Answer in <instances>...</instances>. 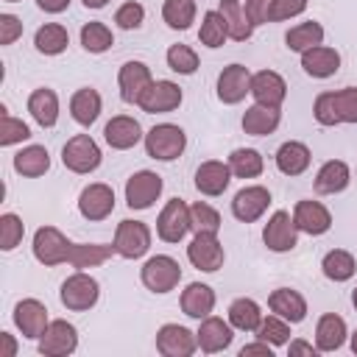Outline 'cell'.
Instances as JSON below:
<instances>
[{"instance_id":"cell-41","label":"cell","mask_w":357,"mask_h":357,"mask_svg":"<svg viewBox=\"0 0 357 357\" xmlns=\"http://www.w3.org/2000/svg\"><path fill=\"white\" fill-rule=\"evenodd\" d=\"M229 167H231V176L237 178H257L265 170V159L254 148H234L229 153Z\"/></svg>"},{"instance_id":"cell-44","label":"cell","mask_w":357,"mask_h":357,"mask_svg":"<svg viewBox=\"0 0 357 357\" xmlns=\"http://www.w3.org/2000/svg\"><path fill=\"white\" fill-rule=\"evenodd\" d=\"M226 39H229V31H226L223 14L220 11H206L204 20H201V28H198V42L206 45V47H220Z\"/></svg>"},{"instance_id":"cell-23","label":"cell","mask_w":357,"mask_h":357,"mask_svg":"<svg viewBox=\"0 0 357 357\" xmlns=\"http://www.w3.org/2000/svg\"><path fill=\"white\" fill-rule=\"evenodd\" d=\"M231 181V167L229 162H218V159H209V162H201L198 170H195V190L201 195H209V198H218L226 192Z\"/></svg>"},{"instance_id":"cell-53","label":"cell","mask_w":357,"mask_h":357,"mask_svg":"<svg viewBox=\"0 0 357 357\" xmlns=\"http://www.w3.org/2000/svg\"><path fill=\"white\" fill-rule=\"evenodd\" d=\"M243 8H245V17L251 20V25H262L268 22V8H271V0H243Z\"/></svg>"},{"instance_id":"cell-8","label":"cell","mask_w":357,"mask_h":357,"mask_svg":"<svg viewBox=\"0 0 357 357\" xmlns=\"http://www.w3.org/2000/svg\"><path fill=\"white\" fill-rule=\"evenodd\" d=\"M190 229H192V223H190V206L181 198H170L162 206L159 218H156V234H159V240H165V243H181Z\"/></svg>"},{"instance_id":"cell-31","label":"cell","mask_w":357,"mask_h":357,"mask_svg":"<svg viewBox=\"0 0 357 357\" xmlns=\"http://www.w3.org/2000/svg\"><path fill=\"white\" fill-rule=\"evenodd\" d=\"M28 112L42 128H53L59 120V95L50 86H39L28 95Z\"/></svg>"},{"instance_id":"cell-24","label":"cell","mask_w":357,"mask_h":357,"mask_svg":"<svg viewBox=\"0 0 357 357\" xmlns=\"http://www.w3.org/2000/svg\"><path fill=\"white\" fill-rule=\"evenodd\" d=\"M251 95H254L257 103L279 109L284 103V98H287V84H284V78L279 73L259 70V73L251 75Z\"/></svg>"},{"instance_id":"cell-1","label":"cell","mask_w":357,"mask_h":357,"mask_svg":"<svg viewBox=\"0 0 357 357\" xmlns=\"http://www.w3.org/2000/svg\"><path fill=\"white\" fill-rule=\"evenodd\" d=\"M312 114L321 126L357 123V86H343L335 92H321L312 103Z\"/></svg>"},{"instance_id":"cell-38","label":"cell","mask_w":357,"mask_h":357,"mask_svg":"<svg viewBox=\"0 0 357 357\" xmlns=\"http://www.w3.org/2000/svg\"><path fill=\"white\" fill-rule=\"evenodd\" d=\"M112 254H114V245H103V243H73L70 265H73L75 271L98 268V265H103Z\"/></svg>"},{"instance_id":"cell-21","label":"cell","mask_w":357,"mask_h":357,"mask_svg":"<svg viewBox=\"0 0 357 357\" xmlns=\"http://www.w3.org/2000/svg\"><path fill=\"white\" fill-rule=\"evenodd\" d=\"M231 329H234V326H231L229 321L218 318V315L201 318V326H198V332H195L198 349L206 351V354H218V351L229 349L231 340H234V332H231Z\"/></svg>"},{"instance_id":"cell-49","label":"cell","mask_w":357,"mask_h":357,"mask_svg":"<svg viewBox=\"0 0 357 357\" xmlns=\"http://www.w3.org/2000/svg\"><path fill=\"white\" fill-rule=\"evenodd\" d=\"M22 234H25L22 218L14 215V212H3L0 215V248L3 251H14L22 243Z\"/></svg>"},{"instance_id":"cell-30","label":"cell","mask_w":357,"mask_h":357,"mask_svg":"<svg viewBox=\"0 0 357 357\" xmlns=\"http://www.w3.org/2000/svg\"><path fill=\"white\" fill-rule=\"evenodd\" d=\"M273 159H276L279 173H284V176H301V173L310 167L312 153H310V148H307L304 142L290 139V142H282V145H279V151H276Z\"/></svg>"},{"instance_id":"cell-26","label":"cell","mask_w":357,"mask_h":357,"mask_svg":"<svg viewBox=\"0 0 357 357\" xmlns=\"http://www.w3.org/2000/svg\"><path fill=\"white\" fill-rule=\"evenodd\" d=\"M268 307L273 315H282L284 321L290 324H301L307 318V301L298 290L293 287H276L271 296H268Z\"/></svg>"},{"instance_id":"cell-9","label":"cell","mask_w":357,"mask_h":357,"mask_svg":"<svg viewBox=\"0 0 357 357\" xmlns=\"http://www.w3.org/2000/svg\"><path fill=\"white\" fill-rule=\"evenodd\" d=\"M162 187H165V181H162L159 173H153V170H137L126 181V204L131 209H148V206H153L159 201Z\"/></svg>"},{"instance_id":"cell-6","label":"cell","mask_w":357,"mask_h":357,"mask_svg":"<svg viewBox=\"0 0 357 357\" xmlns=\"http://www.w3.org/2000/svg\"><path fill=\"white\" fill-rule=\"evenodd\" d=\"M70 251H73V240L59 231L56 226H39L33 234V257L36 262L53 268L61 262H70Z\"/></svg>"},{"instance_id":"cell-60","label":"cell","mask_w":357,"mask_h":357,"mask_svg":"<svg viewBox=\"0 0 357 357\" xmlns=\"http://www.w3.org/2000/svg\"><path fill=\"white\" fill-rule=\"evenodd\" d=\"M351 304H354V310H357V287L351 290Z\"/></svg>"},{"instance_id":"cell-47","label":"cell","mask_w":357,"mask_h":357,"mask_svg":"<svg viewBox=\"0 0 357 357\" xmlns=\"http://www.w3.org/2000/svg\"><path fill=\"white\" fill-rule=\"evenodd\" d=\"M28 137H31L28 123H22V120L11 117V114H8V109H6V106H0V145H3V148H8V145H17V142H25Z\"/></svg>"},{"instance_id":"cell-33","label":"cell","mask_w":357,"mask_h":357,"mask_svg":"<svg viewBox=\"0 0 357 357\" xmlns=\"http://www.w3.org/2000/svg\"><path fill=\"white\" fill-rule=\"evenodd\" d=\"M279 120H282L279 109L254 103V106H248L245 114H243V131L251 134V137H268V134H273V131L279 128Z\"/></svg>"},{"instance_id":"cell-25","label":"cell","mask_w":357,"mask_h":357,"mask_svg":"<svg viewBox=\"0 0 357 357\" xmlns=\"http://www.w3.org/2000/svg\"><path fill=\"white\" fill-rule=\"evenodd\" d=\"M178 304H181V312H184L187 318L201 321V318L212 315V310H215V290H212L209 284H204V282H190V284L181 290Z\"/></svg>"},{"instance_id":"cell-48","label":"cell","mask_w":357,"mask_h":357,"mask_svg":"<svg viewBox=\"0 0 357 357\" xmlns=\"http://www.w3.org/2000/svg\"><path fill=\"white\" fill-rule=\"evenodd\" d=\"M165 59H167V67L178 75H192L198 70V53L190 45H170Z\"/></svg>"},{"instance_id":"cell-28","label":"cell","mask_w":357,"mask_h":357,"mask_svg":"<svg viewBox=\"0 0 357 357\" xmlns=\"http://www.w3.org/2000/svg\"><path fill=\"white\" fill-rule=\"evenodd\" d=\"M351 181V170L343 159H329L318 167L315 173V192L318 195H335V192H343Z\"/></svg>"},{"instance_id":"cell-39","label":"cell","mask_w":357,"mask_h":357,"mask_svg":"<svg viewBox=\"0 0 357 357\" xmlns=\"http://www.w3.org/2000/svg\"><path fill=\"white\" fill-rule=\"evenodd\" d=\"M262 310H259V304L254 301V298H234L231 304H229V324L234 326V329H240V332H257V326L262 324Z\"/></svg>"},{"instance_id":"cell-58","label":"cell","mask_w":357,"mask_h":357,"mask_svg":"<svg viewBox=\"0 0 357 357\" xmlns=\"http://www.w3.org/2000/svg\"><path fill=\"white\" fill-rule=\"evenodd\" d=\"M106 3H109V0H84V6H86V8H103Z\"/></svg>"},{"instance_id":"cell-55","label":"cell","mask_w":357,"mask_h":357,"mask_svg":"<svg viewBox=\"0 0 357 357\" xmlns=\"http://www.w3.org/2000/svg\"><path fill=\"white\" fill-rule=\"evenodd\" d=\"M36 6L42 11H47V14H61L70 6V0H36Z\"/></svg>"},{"instance_id":"cell-37","label":"cell","mask_w":357,"mask_h":357,"mask_svg":"<svg viewBox=\"0 0 357 357\" xmlns=\"http://www.w3.org/2000/svg\"><path fill=\"white\" fill-rule=\"evenodd\" d=\"M70 45V33L64 25L59 22H45L36 33H33V47L42 53V56H59L64 53Z\"/></svg>"},{"instance_id":"cell-54","label":"cell","mask_w":357,"mask_h":357,"mask_svg":"<svg viewBox=\"0 0 357 357\" xmlns=\"http://www.w3.org/2000/svg\"><path fill=\"white\" fill-rule=\"evenodd\" d=\"M251 354H262V357H271L273 354V346L265 343V340H257V343H248L240 349V357H251Z\"/></svg>"},{"instance_id":"cell-19","label":"cell","mask_w":357,"mask_h":357,"mask_svg":"<svg viewBox=\"0 0 357 357\" xmlns=\"http://www.w3.org/2000/svg\"><path fill=\"white\" fill-rule=\"evenodd\" d=\"M293 223H296L298 231H304L310 237H318V234H326L332 229V212L321 201L304 198L293 209Z\"/></svg>"},{"instance_id":"cell-45","label":"cell","mask_w":357,"mask_h":357,"mask_svg":"<svg viewBox=\"0 0 357 357\" xmlns=\"http://www.w3.org/2000/svg\"><path fill=\"white\" fill-rule=\"evenodd\" d=\"M190 223H192V231H209V234H218L220 231V212L215 206H209L206 201H195L190 206Z\"/></svg>"},{"instance_id":"cell-11","label":"cell","mask_w":357,"mask_h":357,"mask_svg":"<svg viewBox=\"0 0 357 357\" xmlns=\"http://www.w3.org/2000/svg\"><path fill=\"white\" fill-rule=\"evenodd\" d=\"M262 243H265L271 251H276V254L293 251V248L298 245V229H296V223H293V215L284 212V209H276V212L268 218L265 229H262Z\"/></svg>"},{"instance_id":"cell-42","label":"cell","mask_w":357,"mask_h":357,"mask_svg":"<svg viewBox=\"0 0 357 357\" xmlns=\"http://www.w3.org/2000/svg\"><path fill=\"white\" fill-rule=\"evenodd\" d=\"M195 0H165L162 6V20L173 31H187L195 22Z\"/></svg>"},{"instance_id":"cell-27","label":"cell","mask_w":357,"mask_h":357,"mask_svg":"<svg viewBox=\"0 0 357 357\" xmlns=\"http://www.w3.org/2000/svg\"><path fill=\"white\" fill-rule=\"evenodd\" d=\"M301 67L312 78H329V75H335L340 70V53L335 47L315 45V47L301 53Z\"/></svg>"},{"instance_id":"cell-2","label":"cell","mask_w":357,"mask_h":357,"mask_svg":"<svg viewBox=\"0 0 357 357\" xmlns=\"http://www.w3.org/2000/svg\"><path fill=\"white\" fill-rule=\"evenodd\" d=\"M184 148H187V134L176 123H159L145 134V151L151 159L173 162L184 153Z\"/></svg>"},{"instance_id":"cell-16","label":"cell","mask_w":357,"mask_h":357,"mask_svg":"<svg viewBox=\"0 0 357 357\" xmlns=\"http://www.w3.org/2000/svg\"><path fill=\"white\" fill-rule=\"evenodd\" d=\"M11 318H14V326L22 332V337H28V340H39L45 335L47 324H50L47 307L39 298H22V301H17Z\"/></svg>"},{"instance_id":"cell-12","label":"cell","mask_w":357,"mask_h":357,"mask_svg":"<svg viewBox=\"0 0 357 357\" xmlns=\"http://www.w3.org/2000/svg\"><path fill=\"white\" fill-rule=\"evenodd\" d=\"M75 349H78V329L64 318L50 321L45 335L39 337V354L45 357H67Z\"/></svg>"},{"instance_id":"cell-57","label":"cell","mask_w":357,"mask_h":357,"mask_svg":"<svg viewBox=\"0 0 357 357\" xmlns=\"http://www.w3.org/2000/svg\"><path fill=\"white\" fill-rule=\"evenodd\" d=\"M0 340L6 343V357H14V354H17V343H14V337H11L8 332H0Z\"/></svg>"},{"instance_id":"cell-32","label":"cell","mask_w":357,"mask_h":357,"mask_svg":"<svg viewBox=\"0 0 357 357\" xmlns=\"http://www.w3.org/2000/svg\"><path fill=\"white\" fill-rule=\"evenodd\" d=\"M100 109H103L100 92L92 89V86H81V89H75L73 98H70V114H73V120H75L78 126H92V123L98 120Z\"/></svg>"},{"instance_id":"cell-36","label":"cell","mask_w":357,"mask_h":357,"mask_svg":"<svg viewBox=\"0 0 357 357\" xmlns=\"http://www.w3.org/2000/svg\"><path fill=\"white\" fill-rule=\"evenodd\" d=\"M321 271H324V276L332 279V282H349V279L357 273V259H354V254L346 251V248H332V251L324 254Z\"/></svg>"},{"instance_id":"cell-34","label":"cell","mask_w":357,"mask_h":357,"mask_svg":"<svg viewBox=\"0 0 357 357\" xmlns=\"http://www.w3.org/2000/svg\"><path fill=\"white\" fill-rule=\"evenodd\" d=\"M11 165H14V170L20 176L39 178V176H45L50 170V153H47L45 145H28V148H22V151L14 153V162Z\"/></svg>"},{"instance_id":"cell-20","label":"cell","mask_w":357,"mask_h":357,"mask_svg":"<svg viewBox=\"0 0 357 357\" xmlns=\"http://www.w3.org/2000/svg\"><path fill=\"white\" fill-rule=\"evenodd\" d=\"M153 84V75H151V67L145 61H126L117 73V86H120V98L126 103H139L142 92Z\"/></svg>"},{"instance_id":"cell-46","label":"cell","mask_w":357,"mask_h":357,"mask_svg":"<svg viewBox=\"0 0 357 357\" xmlns=\"http://www.w3.org/2000/svg\"><path fill=\"white\" fill-rule=\"evenodd\" d=\"M257 337L271 346H284V343H290V321H284L282 315H268L257 326Z\"/></svg>"},{"instance_id":"cell-51","label":"cell","mask_w":357,"mask_h":357,"mask_svg":"<svg viewBox=\"0 0 357 357\" xmlns=\"http://www.w3.org/2000/svg\"><path fill=\"white\" fill-rule=\"evenodd\" d=\"M304 8H307V0H271L268 22H282V20L298 17Z\"/></svg>"},{"instance_id":"cell-10","label":"cell","mask_w":357,"mask_h":357,"mask_svg":"<svg viewBox=\"0 0 357 357\" xmlns=\"http://www.w3.org/2000/svg\"><path fill=\"white\" fill-rule=\"evenodd\" d=\"M187 259L192 262V268L204 271V273H215L218 268H223V245L218 240V234L209 231H195V237L187 245Z\"/></svg>"},{"instance_id":"cell-35","label":"cell","mask_w":357,"mask_h":357,"mask_svg":"<svg viewBox=\"0 0 357 357\" xmlns=\"http://www.w3.org/2000/svg\"><path fill=\"white\" fill-rule=\"evenodd\" d=\"M226 20V31H229V39L234 42H245L251 39L254 33V25L251 20L245 17V8H243V0H220V8H218Z\"/></svg>"},{"instance_id":"cell-7","label":"cell","mask_w":357,"mask_h":357,"mask_svg":"<svg viewBox=\"0 0 357 357\" xmlns=\"http://www.w3.org/2000/svg\"><path fill=\"white\" fill-rule=\"evenodd\" d=\"M61 162H64L67 170H73L78 176H86V173L98 170V165H100V148H98V142L89 134H75V137H70L64 142Z\"/></svg>"},{"instance_id":"cell-14","label":"cell","mask_w":357,"mask_h":357,"mask_svg":"<svg viewBox=\"0 0 357 357\" xmlns=\"http://www.w3.org/2000/svg\"><path fill=\"white\" fill-rule=\"evenodd\" d=\"M181 86L176 84V81H167V78H162V81H153L145 92H142V98H139V109L142 112H148V114H165V112H173V109H178L181 106Z\"/></svg>"},{"instance_id":"cell-17","label":"cell","mask_w":357,"mask_h":357,"mask_svg":"<svg viewBox=\"0 0 357 357\" xmlns=\"http://www.w3.org/2000/svg\"><path fill=\"white\" fill-rule=\"evenodd\" d=\"M245 95H251V73L245 64H229L218 75V100L226 106L240 103Z\"/></svg>"},{"instance_id":"cell-59","label":"cell","mask_w":357,"mask_h":357,"mask_svg":"<svg viewBox=\"0 0 357 357\" xmlns=\"http://www.w3.org/2000/svg\"><path fill=\"white\" fill-rule=\"evenodd\" d=\"M351 351L357 354V329H354V335H351Z\"/></svg>"},{"instance_id":"cell-22","label":"cell","mask_w":357,"mask_h":357,"mask_svg":"<svg viewBox=\"0 0 357 357\" xmlns=\"http://www.w3.org/2000/svg\"><path fill=\"white\" fill-rule=\"evenodd\" d=\"M103 139H106V145L114 148V151H128V148H134L139 139H145V134H142L139 120H134L131 114H114V117L106 123V128H103Z\"/></svg>"},{"instance_id":"cell-5","label":"cell","mask_w":357,"mask_h":357,"mask_svg":"<svg viewBox=\"0 0 357 357\" xmlns=\"http://www.w3.org/2000/svg\"><path fill=\"white\" fill-rule=\"evenodd\" d=\"M112 245H114V254L123 257V259H139V257H145L148 248H151V229H148V223L128 220V218L120 220L117 229H114Z\"/></svg>"},{"instance_id":"cell-15","label":"cell","mask_w":357,"mask_h":357,"mask_svg":"<svg viewBox=\"0 0 357 357\" xmlns=\"http://www.w3.org/2000/svg\"><path fill=\"white\" fill-rule=\"evenodd\" d=\"M78 212L86 220H106L114 212V190L103 181L86 184L78 195Z\"/></svg>"},{"instance_id":"cell-50","label":"cell","mask_w":357,"mask_h":357,"mask_svg":"<svg viewBox=\"0 0 357 357\" xmlns=\"http://www.w3.org/2000/svg\"><path fill=\"white\" fill-rule=\"evenodd\" d=\"M142 20H145V8H142L139 3H134V0L123 3V6L114 11V22H117V28H123V31H134V28H139Z\"/></svg>"},{"instance_id":"cell-61","label":"cell","mask_w":357,"mask_h":357,"mask_svg":"<svg viewBox=\"0 0 357 357\" xmlns=\"http://www.w3.org/2000/svg\"><path fill=\"white\" fill-rule=\"evenodd\" d=\"M6 3H20V0H6Z\"/></svg>"},{"instance_id":"cell-18","label":"cell","mask_w":357,"mask_h":357,"mask_svg":"<svg viewBox=\"0 0 357 357\" xmlns=\"http://www.w3.org/2000/svg\"><path fill=\"white\" fill-rule=\"evenodd\" d=\"M156 349L165 357H190L198 349V337L181 324H165L156 332Z\"/></svg>"},{"instance_id":"cell-3","label":"cell","mask_w":357,"mask_h":357,"mask_svg":"<svg viewBox=\"0 0 357 357\" xmlns=\"http://www.w3.org/2000/svg\"><path fill=\"white\" fill-rule=\"evenodd\" d=\"M59 298L67 310L73 312H86L98 304L100 298V284L95 276H89L86 271H75L73 276H67L61 282V290H59Z\"/></svg>"},{"instance_id":"cell-56","label":"cell","mask_w":357,"mask_h":357,"mask_svg":"<svg viewBox=\"0 0 357 357\" xmlns=\"http://www.w3.org/2000/svg\"><path fill=\"white\" fill-rule=\"evenodd\" d=\"M287 351H290V354H315L318 349H315L312 343H307V340H290V343H287Z\"/></svg>"},{"instance_id":"cell-13","label":"cell","mask_w":357,"mask_h":357,"mask_svg":"<svg viewBox=\"0 0 357 357\" xmlns=\"http://www.w3.org/2000/svg\"><path fill=\"white\" fill-rule=\"evenodd\" d=\"M268 206H271V192H268V187H262V184H248V187L237 190L234 198H231V215H234L240 223H254V220H259Z\"/></svg>"},{"instance_id":"cell-52","label":"cell","mask_w":357,"mask_h":357,"mask_svg":"<svg viewBox=\"0 0 357 357\" xmlns=\"http://www.w3.org/2000/svg\"><path fill=\"white\" fill-rule=\"evenodd\" d=\"M22 36V22L14 14H0V45H14Z\"/></svg>"},{"instance_id":"cell-43","label":"cell","mask_w":357,"mask_h":357,"mask_svg":"<svg viewBox=\"0 0 357 357\" xmlns=\"http://www.w3.org/2000/svg\"><path fill=\"white\" fill-rule=\"evenodd\" d=\"M81 45H84L86 53H106V50L114 45L112 28H109L106 22H98V20L86 22V25L81 28Z\"/></svg>"},{"instance_id":"cell-4","label":"cell","mask_w":357,"mask_h":357,"mask_svg":"<svg viewBox=\"0 0 357 357\" xmlns=\"http://www.w3.org/2000/svg\"><path fill=\"white\" fill-rule=\"evenodd\" d=\"M139 279L151 293L162 296V293H170L181 282V265L167 254H156L145 259V265L139 268Z\"/></svg>"},{"instance_id":"cell-29","label":"cell","mask_w":357,"mask_h":357,"mask_svg":"<svg viewBox=\"0 0 357 357\" xmlns=\"http://www.w3.org/2000/svg\"><path fill=\"white\" fill-rule=\"evenodd\" d=\"M346 321L335 312H324L315 324V349L318 351H337L346 343Z\"/></svg>"},{"instance_id":"cell-40","label":"cell","mask_w":357,"mask_h":357,"mask_svg":"<svg viewBox=\"0 0 357 357\" xmlns=\"http://www.w3.org/2000/svg\"><path fill=\"white\" fill-rule=\"evenodd\" d=\"M284 42H287V50L293 53H304L315 45L324 42V25L315 22V20H307V22H298L293 25L287 33H284Z\"/></svg>"}]
</instances>
